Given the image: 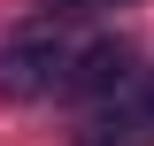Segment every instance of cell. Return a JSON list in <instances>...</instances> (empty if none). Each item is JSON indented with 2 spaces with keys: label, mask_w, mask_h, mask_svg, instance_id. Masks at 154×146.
I'll return each mask as SVG.
<instances>
[{
  "label": "cell",
  "mask_w": 154,
  "mask_h": 146,
  "mask_svg": "<svg viewBox=\"0 0 154 146\" xmlns=\"http://www.w3.org/2000/svg\"><path fill=\"white\" fill-rule=\"evenodd\" d=\"M62 69H69V46H62L54 23H31V31H16L0 46V92L8 100H46L62 85Z\"/></svg>",
  "instance_id": "6da1fadb"
},
{
  "label": "cell",
  "mask_w": 154,
  "mask_h": 146,
  "mask_svg": "<svg viewBox=\"0 0 154 146\" xmlns=\"http://www.w3.org/2000/svg\"><path fill=\"white\" fill-rule=\"evenodd\" d=\"M131 77V46L123 38H100V46H85V54H69V69H62V85L69 92H116Z\"/></svg>",
  "instance_id": "7a4b0ae2"
},
{
  "label": "cell",
  "mask_w": 154,
  "mask_h": 146,
  "mask_svg": "<svg viewBox=\"0 0 154 146\" xmlns=\"http://www.w3.org/2000/svg\"><path fill=\"white\" fill-rule=\"evenodd\" d=\"M77 146H154V115L146 108H108L77 123Z\"/></svg>",
  "instance_id": "3957f363"
},
{
  "label": "cell",
  "mask_w": 154,
  "mask_h": 146,
  "mask_svg": "<svg viewBox=\"0 0 154 146\" xmlns=\"http://www.w3.org/2000/svg\"><path fill=\"white\" fill-rule=\"evenodd\" d=\"M146 115H154V85H146Z\"/></svg>",
  "instance_id": "277c9868"
}]
</instances>
